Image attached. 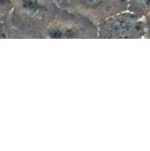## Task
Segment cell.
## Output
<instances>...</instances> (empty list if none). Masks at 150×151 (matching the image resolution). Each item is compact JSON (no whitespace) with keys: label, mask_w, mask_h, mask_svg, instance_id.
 Here are the masks:
<instances>
[{"label":"cell","mask_w":150,"mask_h":151,"mask_svg":"<svg viewBox=\"0 0 150 151\" xmlns=\"http://www.w3.org/2000/svg\"><path fill=\"white\" fill-rule=\"evenodd\" d=\"M59 6L52 0H17L11 11L13 39H42Z\"/></svg>","instance_id":"cell-1"},{"label":"cell","mask_w":150,"mask_h":151,"mask_svg":"<svg viewBox=\"0 0 150 151\" xmlns=\"http://www.w3.org/2000/svg\"><path fill=\"white\" fill-rule=\"evenodd\" d=\"M45 38H98V25L85 15L66 8H59L48 27Z\"/></svg>","instance_id":"cell-2"},{"label":"cell","mask_w":150,"mask_h":151,"mask_svg":"<svg viewBox=\"0 0 150 151\" xmlns=\"http://www.w3.org/2000/svg\"><path fill=\"white\" fill-rule=\"evenodd\" d=\"M98 38H144L143 17H141L129 10L119 12L98 25Z\"/></svg>","instance_id":"cell-3"},{"label":"cell","mask_w":150,"mask_h":151,"mask_svg":"<svg viewBox=\"0 0 150 151\" xmlns=\"http://www.w3.org/2000/svg\"><path fill=\"white\" fill-rule=\"evenodd\" d=\"M129 0H70L64 7L80 12L99 25L107 19L128 10Z\"/></svg>","instance_id":"cell-4"},{"label":"cell","mask_w":150,"mask_h":151,"mask_svg":"<svg viewBox=\"0 0 150 151\" xmlns=\"http://www.w3.org/2000/svg\"><path fill=\"white\" fill-rule=\"evenodd\" d=\"M128 10L144 17L150 13V0H129Z\"/></svg>","instance_id":"cell-5"},{"label":"cell","mask_w":150,"mask_h":151,"mask_svg":"<svg viewBox=\"0 0 150 151\" xmlns=\"http://www.w3.org/2000/svg\"><path fill=\"white\" fill-rule=\"evenodd\" d=\"M12 36L9 14H0V39H9Z\"/></svg>","instance_id":"cell-6"},{"label":"cell","mask_w":150,"mask_h":151,"mask_svg":"<svg viewBox=\"0 0 150 151\" xmlns=\"http://www.w3.org/2000/svg\"><path fill=\"white\" fill-rule=\"evenodd\" d=\"M17 0H0V14H10Z\"/></svg>","instance_id":"cell-7"},{"label":"cell","mask_w":150,"mask_h":151,"mask_svg":"<svg viewBox=\"0 0 150 151\" xmlns=\"http://www.w3.org/2000/svg\"><path fill=\"white\" fill-rule=\"evenodd\" d=\"M144 24V38L150 39V13L143 17Z\"/></svg>","instance_id":"cell-8"},{"label":"cell","mask_w":150,"mask_h":151,"mask_svg":"<svg viewBox=\"0 0 150 151\" xmlns=\"http://www.w3.org/2000/svg\"><path fill=\"white\" fill-rule=\"evenodd\" d=\"M52 1H53L54 3H56V4L61 8V7H64L70 0H52Z\"/></svg>","instance_id":"cell-9"}]
</instances>
